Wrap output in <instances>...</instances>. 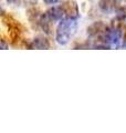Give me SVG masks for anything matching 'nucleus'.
Segmentation results:
<instances>
[{
  "instance_id": "f257e3e1",
  "label": "nucleus",
  "mask_w": 126,
  "mask_h": 133,
  "mask_svg": "<svg viewBox=\"0 0 126 133\" xmlns=\"http://www.w3.org/2000/svg\"><path fill=\"white\" fill-rule=\"evenodd\" d=\"M78 29L76 19L65 18L60 20V23L57 27L55 31V40L59 44H66L70 39L75 35Z\"/></svg>"
},
{
  "instance_id": "f03ea898",
  "label": "nucleus",
  "mask_w": 126,
  "mask_h": 133,
  "mask_svg": "<svg viewBox=\"0 0 126 133\" xmlns=\"http://www.w3.org/2000/svg\"><path fill=\"white\" fill-rule=\"evenodd\" d=\"M123 36L124 32L121 28H116V27H110L108 30L105 35V42H106L108 48L112 49H116L120 48L123 42Z\"/></svg>"
},
{
  "instance_id": "7ed1b4c3",
  "label": "nucleus",
  "mask_w": 126,
  "mask_h": 133,
  "mask_svg": "<svg viewBox=\"0 0 126 133\" xmlns=\"http://www.w3.org/2000/svg\"><path fill=\"white\" fill-rule=\"evenodd\" d=\"M60 9L63 14V18H72V19H78L79 18V7L78 3L73 1V0H68L61 3Z\"/></svg>"
},
{
  "instance_id": "20e7f679",
  "label": "nucleus",
  "mask_w": 126,
  "mask_h": 133,
  "mask_svg": "<svg viewBox=\"0 0 126 133\" xmlns=\"http://www.w3.org/2000/svg\"><path fill=\"white\" fill-rule=\"evenodd\" d=\"M49 47V41L44 37H38L34 40H32V42L29 45V48L31 49H48Z\"/></svg>"
},
{
  "instance_id": "39448f33",
  "label": "nucleus",
  "mask_w": 126,
  "mask_h": 133,
  "mask_svg": "<svg viewBox=\"0 0 126 133\" xmlns=\"http://www.w3.org/2000/svg\"><path fill=\"white\" fill-rule=\"evenodd\" d=\"M12 5H36L38 0H7Z\"/></svg>"
},
{
  "instance_id": "423d86ee",
  "label": "nucleus",
  "mask_w": 126,
  "mask_h": 133,
  "mask_svg": "<svg viewBox=\"0 0 126 133\" xmlns=\"http://www.w3.org/2000/svg\"><path fill=\"white\" fill-rule=\"evenodd\" d=\"M123 32H124V36H123V44H122V45L126 48V26L123 29Z\"/></svg>"
},
{
  "instance_id": "0eeeda50",
  "label": "nucleus",
  "mask_w": 126,
  "mask_h": 133,
  "mask_svg": "<svg viewBox=\"0 0 126 133\" xmlns=\"http://www.w3.org/2000/svg\"><path fill=\"white\" fill-rule=\"evenodd\" d=\"M43 1L47 3V5H54V3H57L59 2L60 0H43Z\"/></svg>"
}]
</instances>
